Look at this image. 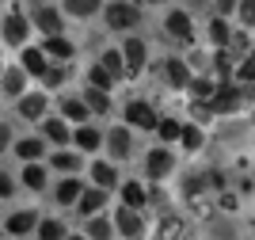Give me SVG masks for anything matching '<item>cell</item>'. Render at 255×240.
I'll return each instance as SVG.
<instances>
[{
  "instance_id": "cell-9",
  "label": "cell",
  "mask_w": 255,
  "mask_h": 240,
  "mask_svg": "<svg viewBox=\"0 0 255 240\" xmlns=\"http://www.w3.org/2000/svg\"><path fill=\"white\" fill-rule=\"evenodd\" d=\"M38 210H31V206H23V210H11L8 218H4V233H8V237H27V233H34L38 229Z\"/></svg>"
},
{
  "instance_id": "cell-38",
  "label": "cell",
  "mask_w": 255,
  "mask_h": 240,
  "mask_svg": "<svg viewBox=\"0 0 255 240\" xmlns=\"http://www.w3.org/2000/svg\"><path fill=\"white\" fill-rule=\"evenodd\" d=\"M115 80H118V76L107 73V65H99V61L88 69V84H96V88H107V92H111V88H115Z\"/></svg>"
},
{
  "instance_id": "cell-51",
  "label": "cell",
  "mask_w": 255,
  "mask_h": 240,
  "mask_svg": "<svg viewBox=\"0 0 255 240\" xmlns=\"http://www.w3.org/2000/svg\"><path fill=\"white\" fill-rule=\"evenodd\" d=\"M0 4H4V0H0Z\"/></svg>"
},
{
  "instance_id": "cell-50",
  "label": "cell",
  "mask_w": 255,
  "mask_h": 240,
  "mask_svg": "<svg viewBox=\"0 0 255 240\" xmlns=\"http://www.w3.org/2000/svg\"><path fill=\"white\" fill-rule=\"evenodd\" d=\"M252 122H255V115H252Z\"/></svg>"
},
{
  "instance_id": "cell-49",
  "label": "cell",
  "mask_w": 255,
  "mask_h": 240,
  "mask_svg": "<svg viewBox=\"0 0 255 240\" xmlns=\"http://www.w3.org/2000/svg\"><path fill=\"white\" fill-rule=\"evenodd\" d=\"M145 4H168V0H145Z\"/></svg>"
},
{
  "instance_id": "cell-28",
  "label": "cell",
  "mask_w": 255,
  "mask_h": 240,
  "mask_svg": "<svg viewBox=\"0 0 255 240\" xmlns=\"http://www.w3.org/2000/svg\"><path fill=\"white\" fill-rule=\"evenodd\" d=\"M80 95H84V103L92 107V115H107V111H111V92H107V88H96V84H88Z\"/></svg>"
},
{
  "instance_id": "cell-29",
  "label": "cell",
  "mask_w": 255,
  "mask_h": 240,
  "mask_svg": "<svg viewBox=\"0 0 255 240\" xmlns=\"http://www.w3.org/2000/svg\"><path fill=\"white\" fill-rule=\"evenodd\" d=\"M23 187L27 191H46V164L42 160H31V164H23Z\"/></svg>"
},
{
  "instance_id": "cell-42",
  "label": "cell",
  "mask_w": 255,
  "mask_h": 240,
  "mask_svg": "<svg viewBox=\"0 0 255 240\" xmlns=\"http://www.w3.org/2000/svg\"><path fill=\"white\" fill-rule=\"evenodd\" d=\"M11 195H15V179H11L8 172H0V202H8Z\"/></svg>"
},
{
  "instance_id": "cell-20",
  "label": "cell",
  "mask_w": 255,
  "mask_h": 240,
  "mask_svg": "<svg viewBox=\"0 0 255 240\" xmlns=\"http://www.w3.org/2000/svg\"><path fill=\"white\" fill-rule=\"evenodd\" d=\"M107 199H111V191H107V187H88L84 195H80V202H76V210H80L84 218H92V214H103Z\"/></svg>"
},
{
  "instance_id": "cell-17",
  "label": "cell",
  "mask_w": 255,
  "mask_h": 240,
  "mask_svg": "<svg viewBox=\"0 0 255 240\" xmlns=\"http://www.w3.org/2000/svg\"><path fill=\"white\" fill-rule=\"evenodd\" d=\"M84 191H88V187L80 183V176H65L61 183L53 187V202H57V206H76Z\"/></svg>"
},
{
  "instance_id": "cell-6",
  "label": "cell",
  "mask_w": 255,
  "mask_h": 240,
  "mask_svg": "<svg viewBox=\"0 0 255 240\" xmlns=\"http://www.w3.org/2000/svg\"><path fill=\"white\" fill-rule=\"evenodd\" d=\"M191 76H194V69L183 61V57H164V61H160V80L168 84L171 92H187Z\"/></svg>"
},
{
  "instance_id": "cell-3",
  "label": "cell",
  "mask_w": 255,
  "mask_h": 240,
  "mask_svg": "<svg viewBox=\"0 0 255 240\" xmlns=\"http://www.w3.org/2000/svg\"><path fill=\"white\" fill-rule=\"evenodd\" d=\"M126 126H133L137 134H156L160 115L152 111L149 99H129V103H126Z\"/></svg>"
},
{
  "instance_id": "cell-13",
  "label": "cell",
  "mask_w": 255,
  "mask_h": 240,
  "mask_svg": "<svg viewBox=\"0 0 255 240\" xmlns=\"http://www.w3.org/2000/svg\"><path fill=\"white\" fill-rule=\"evenodd\" d=\"M31 19H34V31H42V34H57V31H65L61 11L50 8V4H34V8H31Z\"/></svg>"
},
{
  "instance_id": "cell-23",
  "label": "cell",
  "mask_w": 255,
  "mask_h": 240,
  "mask_svg": "<svg viewBox=\"0 0 255 240\" xmlns=\"http://www.w3.org/2000/svg\"><path fill=\"white\" fill-rule=\"evenodd\" d=\"M38 80H42L46 92H53V88H65V84H69V61H53V57H50V65H46V73L38 76Z\"/></svg>"
},
{
  "instance_id": "cell-10",
  "label": "cell",
  "mask_w": 255,
  "mask_h": 240,
  "mask_svg": "<svg viewBox=\"0 0 255 240\" xmlns=\"http://www.w3.org/2000/svg\"><path fill=\"white\" fill-rule=\"evenodd\" d=\"M164 34H168L171 42H179V46H191L194 42V23L187 11H168L164 15Z\"/></svg>"
},
{
  "instance_id": "cell-12",
  "label": "cell",
  "mask_w": 255,
  "mask_h": 240,
  "mask_svg": "<svg viewBox=\"0 0 255 240\" xmlns=\"http://www.w3.org/2000/svg\"><path fill=\"white\" fill-rule=\"evenodd\" d=\"M187 237V218L183 214H160V221H156V229H152V240H183Z\"/></svg>"
},
{
  "instance_id": "cell-37",
  "label": "cell",
  "mask_w": 255,
  "mask_h": 240,
  "mask_svg": "<svg viewBox=\"0 0 255 240\" xmlns=\"http://www.w3.org/2000/svg\"><path fill=\"white\" fill-rule=\"evenodd\" d=\"M229 38H233V31H229V19L217 11V15L210 19V42H213V46H229Z\"/></svg>"
},
{
  "instance_id": "cell-22",
  "label": "cell",
  "mask_w": 255,
  "mask_h": 240,
  "mask_svg": "<svg viewBox=\"0 0 255 240\" xmlns=\"http://www.w3.org/2000/svg\"><path fill=\"white\" fill-rule=\"evenodd\" d=\"M92 183L96 187H107V191H118V168L115 164H107V160H92Z\"/></svg>"
},
{
  "instance_id": "cell-41",
  "label": "cell",
  "mask_w": 255,
  "mask_h": 240,
  "mask_svg": "<svg viewBox=\"0 0 255 240\" xmlns=\"http://www.w3.org/2000/svg\"><path fill=\"white\" fill-rule=\"evenodd\" d=\"M236 15H240V27L255 31V0H240V8H236Z\"/></svg>"
},
{
  "instance_id": "cell-26",
  "label": "cell",
  "mask_w": 255,
  "mask_h": 240,
  "mask_svg": "<svg viewBox=\"0 0 255 240\" xmlns=\"http://www.w3.org/2000/svg\"><path fill=\"white\" fill-rule=\"evenodd\" d=\"M61 115L69 118V122H88V115H92V107L84 103V95H65L61 99Z\"/></svg>"
},
{
  "instance_id": "cell-48",
  "label": "cell",
  "mask_w": 255,
  "mask_h": 240,
  "mask_svg": "<svg viewBox=\"0 0 255 240\" xmlns=\"http://www.w3.org/2000/svg\"><path fill=\"white\" fill-rule=\"evenodd\" d=\"M0 46H4V42H0ZM0 73H4V53H0Z\"/></svg>"
},
{
  "instance_id": "cell-11",
  "label": "cell",
  "mask_w": 255,
  "mask_h": 240,
  "mask_svg": "<svg viewBox=\"0 0 255 240\" xmlns=\"http://www.w3.org/2000/svg\"><path fill=\"white\" fill-rule=\"evenodd\" d=\"M27 80H31V73H27L23 65H4V73H0V95L19 99V95L27 92Z\"/></svg>"
},
{
  "instance_id": "cell-4",
  "label": "cell",
  "mask_w": 255,
  "mask_h": 240,
  "mask_svg": "<svg viewBox=\"0 0 255 240\" xmlns=\"http://www.w3.org/2000/svg\"><path fill=\"white\" fill-rule=\"evenodd\" d=\"M145 176L152 179V183H164V179L175 176V157H171L168 145H156L145 153Z\"/></svg>"
},
{
  "instance_id": "cell-32",
  "label": "cell",
  "mask_w": 255,
  "mask_h": 240,
  "mask_svg": "<svg viewBox=\"0 0 255 240\" xmlns=\"http://www.w3.org/2000/svg\"><path fill=\"white\" fill-rule=\"evenodd\" d=\"M213 88H217V76H210V73H194V76H191V84H187L191 99H210Z\"/></svg>"
},
{
  "instance_id": "cell-27",
  "label": "cell",
  "mask_w": 255,
  "mask_h": 240,
  "mask_svg": "<svg viewBox=\"0 0 255 240\" xmlns=\"http://www.w3.org/2000/svg\"><path fill=\"white\" fill-rule=\"evenodd\" d=\"M118 191H122V202H126V206H137V210L149 206V191H145V183H137V179L118 183Z\"/></svg>"
},
{
  "instance_id": "cell-2",
  "label": "cell",
  "mask_w": 255,
  "mask_h": 240,
  "mask_svg": "<svg viewBox=\"0 0 255 240\" xmlns=\"http://www.w3.org/2000/svg\"><path fill=\"white\" fill-rule=\"evenodd\" d=\"M103 19H107L111 31H133L141 23V11H137V4H129V0H111L107 11H103Z\"/></svg>"
},
{
  "instance_id": "cell-35",
  "label": "cell",
  "mask_w": 255,
  "mask_h": 240,
  "mask_svg": "<svg viewBox=\"0 0 255 240\" xmlns=\"http://www.w3.org/2000/svg\"><path fill=\"white\" fill-rule=\"evenodd\" d=\"M99 65H107V73H115L118 80H126V57H122V50H103L99 53Z\"/></svg>"
},
{
  "instance_id": "cell-14",
  "label": "cell",
  "mask_w": 255,
  "mask_h": 240,
  "mask_svg": "<svg viewBox=\"0 0 255 240\" xmlns=\"http://www.w3.org/2000/svg\"><path fill=\"white\" fill-rule=\"evenodd\" d=\"M122 57H126V73L129 76H137L145 65H149V46L141 38H126L122 42Z\"/></svg>"
},
{
  "instance_id": "cell-18",
  "label": "cell",
  "mask_w": 255,
  "mask_h": 240,
  "mask_svg": "<svg viewBox=\"0 0 255 240\" xmlns=\"http://www.w3.org/2000/svg\"><path fill=\"white\" fill-rule=\"evenodd\" d=\"M19 65H23L31 76H42L46 65H50V53H46L42 46H23V50H19Z\"/></svg>"
},
{
  "instance_id": "cell-7",
  "label": "cell",
  "mask_w": 255,
  "mask_h": 240,
  "mask_svg": "<svg viewBox=\"0 0 255 240\" xmlns=\"http://www.w3.org/2000/svg\"><path fill=\"white\" fill-rule=\"evenodd\" d=\"M103 145H107L111 160H129V153H133V126H111Z\"/></svg>"
},
{
  "instance_id": "cell-25",
  "label": "cell",
  "mask_w": 255,
  "mask_h": 240,
  "mask_svg": "<svg viewBox=\"0 0 255 240\" xmlns=\"http://www.w3.org/2000/svg\"><path fill=\"white\" fill-rule=\"evenodd\" d=\"M84 233L92 240H115V218H103V214H92V218H88V225H84Z\"/></svg>"
},
{
  "instance_id": "cell-34",
  "label": "cell",
  "mask_w": 255,
  "mask_h": 240,
  "mask_svg": "<svg viewBox=\"0 0 255 240\" xmlns=\"http://www.w3.org/2000/svg\"><path fill=\"white\" fill-rule=\"evenodd\" d=\"M225 50H229V57H233V61H240V57H248V53L255 50V46H252V38H248V27H240V31H233V38H229V46H225Z\"/></svg>"
},
{
  "instance_id": "cell-30",
  "label": "cell",
  "mask_w": 255,
  "mask_h": 240,
  "mask_svg": "<svg viewBox=\"0 0 255 240\" xmlns=\"http://www.w3.org/2000/svg\"><path fill=\"white\" fill-rule=\"evenodd\" d=\"M34 237H38V240H65V237H69V225H65L61 218H42V221H38V229H34Z\"/></svg>"
},
{
  "instance_id": "cell-47",
  "label": "cell",
  "mask_w": 255,
  "mask_h": 240,
  "mask_svg": "<svg viewBox=\"0 0 255 240\" xmlns=\"http://www.w3.org/2000/svg\"><path fill=\"white\" fill-rule=\"evenodd\" d=\"M65 240H92V237H88V233H84V237H73V233H69V237H65Z\"/></svg>"
},
{
  "instance_id": "cell-16",
  "label": "cell",
  "mask_w": 255,
  "mask_h": 240,
  "mask_svg": "<svg viewBox=\"0 0 255 240\" xmlns=\"http://www.w3.org/2000/svg\"><path fill=\"white\" fill-rule=\"evenodd\" d=\"M42 50L50 53L53 61H73V57H76V42H73V38H65V31L42 34Z\"/></svg>"
},
{
  "instance_id": "cell-36",
  "label": "cell",
  "mask_w": 255,
  "mask_h": 240,
  "mask_svg": "<svg viewBox=\"0 0 255 240\" xmlns=\"http://www.w3.org/2000/svg\"><path fill=\"white\" fill-rule=\"evenodd\" d=\"M156 137L164 141V145H175L183 137V122L179 118H160V126H156Z\"/></svg>"
},
{
  "instance_id": "cell-24",
  "label": "cell",
  "mask_w": 255,
  "mask_h": 240,
  "mask_svg": "<svg viewBox=\"0 0 255 240\" xmlns=\"http://www.w3.org/2000/svg\"><path fill=\"white\" fill-rule=\"evenodd\" d=\"M15 157H19L23 164L42 160L46 157V137H19V141H15Z\"/></svg>"
},
{
  "instance_id": "cell-1",
  "label": "cell",
  "mask_w": 255,
  "mask_h": 240,
  "mask_svg": "<svg viewBox=\"0 0 255 240\" xmlns=\"http://www.w3.org/2000/svg\"><path fill=\"white\" fill-rule=\"evenodd\" d=\"M31 31H34V19L27 11H8L4 23H0V42L11 46V50H23V46L31 42Z\"/></svg>"
},
{
  "instance_id": "cell-40",
  "label": "cell",
  "mask_w": 255,
  "mask_h": 240,
  "mask_svg": "<svg viewBox=\"0 0 255 240\" xmlns=\"http://www.w3.org/2000/svg\"><path fill=\"white\" fill-rule=\"evenodd\" d=\"M236 80H240V84H255V50L236 61Z\"/></svg>"
},
{
  "instance_id": "cell-8",
  "label": "cell",
  "mask_w": 255,
  "mask_h": 240,
  "mask_svg": "<svg viewBox=\"0 0 255 240\" xmlns=\"http://www.w3.org/2000/svg\"><path fill=\"white\" fill-rule=\"evenodd\" d=\"M15 111H19V118H27V122H42L46 111H50V95L42 92H23L19 99H15Z\"/></svg>"
},
{
  "instance_id": "cell-43",
  "label": "cell",
  "mask_w": 255,
  "mask_h": 240,
  "mask_svg": "<svg viewBox=\"0 0 255 240\" xmlns=\"http://www.w3.org/2000/svg\"><path fill=\"white\" fill-rule=\"evenodd\" d=\"M217 206H221V210H236V206H240V199H236L233 191H217Z\"/></svg>"
},
{
  "instance_id": "cell-46",
  "label": "cell",
  "mask_w": 255,
  "mask_h": 240,
  "mask_svg": "<svg viewBox=\"0 0 255 240\" xmlns=\"http://www.w3.org/2000/svg\"><path fill=\"white\" fill-rule=\"evenodd\" d=\"M213 8L221 11V15H229V11H236V8H240V0H213Z\"/></svg>"
},
{
  "instance_id": "cell-19",
  "label": "cell",
  "mask_w": 255,
  "mask_h": 240,
  "mask_svg": "<svg viewBox=\"0 0 255 240\" xmlns=\"http://www.w3.org/2000/svg\"><path fill=\"white\" fill-rule=\"evenodd\" d=\"M80 164H84V160H80V149H57V153H53L50 157V168H57V172H61V176H76V172H80Z\"/></svg>"
},
{
  "instance_id": "cell-31",
  "label": "cell",
  "mask_w": 255,
  "mask_h": 240,
  "mask_svg": "<svg viewBox=\"0 0 255 240\" xmlns=\"http://www.w3.org/2000/svg\"><path fill=\"white\" fill-rule=\"evenodd\" d=\"M96 11H103V0H65V15L73 19H92Z\"/></svg>"
},
{
  "instance_id": "cell-15",
  "label": "cell",
  "mask_w": 255,
  "mask_h": 240,
  "mask_svg": "<svg viewBox=\"0 0 255 240\" xmlns=\"http://www.w3.org/2000/svg\"><path fill=\"white\" fill-rule=\"evenodd\" d=\"M42 137L50 141V145L65 149V145H73V130H69V118L57 115V118H42Z\"/></svg>"
},
{
  "instance_id": "cell-45",
  "label": "cell",
  "mask_w": 255,
  "mask_h": 240,
  "mask_svg": "<svg viewBox=\"0 0 255 240\" xmlns=\"http://www.w3.org/2000/svg\"><path fill=\"white\" fill-rule=\"evenodd\" d=\"M8 149H11V126L0 122V153H8Z\"/></svg>"
},
{
  "instance_id": "cell-33",
  "label": "cell",
  "mask_w": 255,
  "mask_h": 240,
  "mask_svg": "<svg viewBox=\"0 0 255 240\" xmlns=\"http://www.w3.org/2000/svg\"><path fill=\"white\" fill-rule=\"evenodd\" d=\"M179 145H183V153H198V149L206 145V126H198V122L183 126V137H179Z\"/></svg>"
},
{
  "instance_id": "cell-5",
  "label": "cell",
  "mask_w": 255,
  "mask_h": 240,
  "mask_svg": "<svg viewBox=\"0 0 255 240\" xmlns=\"http://www.w3.org/2000/svg\"><path fill=\"white\" fill-rule=\"evenodd\" d=\"M115 229H118V237H126V240H141L149 225H145V214H141L137 206H126V202H122V206L115 210Z\"/></svg>"
},
{
  "instance_id": "cell-44",
  "label": "cell",
  "mask_w": 255,
  "mask_h": 240,
  "mask_svg": "<svg viewBox=\"0 0 255 240\" xmlns=\"http://www.w3.org/2000/svg\"><path fill=\"white\" fill-rule=\"evenodd\" d=\"M187 65H191V69H198V73H202L206 65H213L210 57H206V53H198V50H191V57H187Z\"/></svg>"
},
{
  "instance_id": "cell-21",
  "label": "cell",
  "mask_w": 255,
  "mask_h": 240,
  "mask_svg": "<svg viewBox=\"0 0 255 240\" xmlns=\"http://www.w3.org/2000/svg\"><path fill=\"white\" fill-rule=\"evenodd\" d=\"M73 145L80 149V153H96L99 145H103V134H99L96 126H88V122H80L73 130Z\"/></svg>"
},
{
  "instance_id": "cell-39",
  "label": "cell",
  "mask_w": 255,
  "mask_h": 240,
  "mask_svg": "<svg viewBox=\"0 0 255 240\" xmlns=\"http://www.w3.org/2000/svg\"><path fill=\"white\" fill-rule=\"evenodd\" d=\"M187 107H191V122H198V126H210L213 118H217V115H213V107L206 103V99H191Z\"/></svg>"
}]
</instances>
